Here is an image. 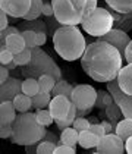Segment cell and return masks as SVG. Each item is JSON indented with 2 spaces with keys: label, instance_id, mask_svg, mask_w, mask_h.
Here are the masks:
<instances>
[{
  "label": "cell",
  "instance_id": "1",
  "mask_svg": "<svg viewBox=\"0 0 132 154\" xmlns=\"http://www.w3.org/2000/svg\"><path fill=\"white\" fill-rule=\"evenodd\" d=\"M123 63V54L106 41L97 40L90 43L81 57L84 72L97 82H109L118 78Z\"/></svg>",
  "mask_w": 132,
  "mask_h": 154
},
{
  "label": "cell",
  "instance_id": "2",
  "mask_svg": "<svg viewBox=\"0 0 132 154\" xmlns=\"http://www.w3.org/2000/svg\"><path fill=\"white\" fill-rule=\"evenodd\" d=\"M51 38L54 51L66 62L81 59L88 46L78 25H62Z\"/></svg>",
  "mask_w": 132,
  "mask_h": 154
},
{
  "label": "cell",
  "instance_id": "3",
  "mask_svg": "<svg viewBox=\"0 0 132 154\" xmlns=\"http://www.w3.org/2000/svg\"><path fill=\"white\" fill-rule=\"evenodd\" d=\"M12 137L11 141L18 145H31L44 140L47 131L35 118V112H24L18 113L12 123Z\"/></svg>",
  "mask_w": 132,
  "mask_h": 154
},
{
  "label": "cell",
  "instance_id": "4",
  "mask_svg": "<svg viewBox=\"0 0 132 154\" xmlns=\"http://www.w3.org/2000/svg\"><path fill=\"white\" fill-rule=\"evenodd\" d=\"M53 75L56 78V81L62 79V71H60L59 65L50 57L41 47H34L32 48V57L29 60L28 65L22 66L21 69V75L25 78H40L41 75Z\"/></svg>",
  "mask_w": 132,
  "mask_h": 154
},
{
  "label": "cell",
  "instance_id": "5",
  "mask_svg": "<svg viewBox=\"0 0 132 154\" xmlns=\"http://www.w3.org/2000/svg\"><path fill=\"white\" fill-rule=\"evenodd\" d=\"M51 5L62 25H79L88 15V0H51Z\"/></svg>",
  "mask_w": 132,
  "mask_h": 154
},
{
  "label": "cell",
  "instance_id": "6",
  "mask_svg": "<svg viewBox=\"0 0 132 154\" xmlns=\"http://www.w3.org/2000/svg\"><path fill=\"white\" fill-rule=\"evenodd\" d=\"M81 26L87 34L98 38V37H103L104 34H107L115 26V19H113V15L107 8L98 6L96 11H93L90 15L85 16Z\"/></svg>",
  "mask_w": 132,
  "mask_h": 154
},
{
  "label": "cell",
  "instance_id": "7",
  "mask_svg": "<svg viewBox=\"0 0 132 154\" xmlns=\"http://www.w3.org/2000/svg\"><path fill=\"white\" fill-rule=\"evenodd\" d=\"M48 109L54 118V123L60 131L68 126H72L76 118V106L73 104L72 98L66 95H53Z\"/></svg>",
  "mask_w": 132,
  "mask_h": 154
},
{
  "label": "cell",
  "instance_id": "8",
  "mask_svg": "<svg viewBox=\"0 0 132 154\" xmlns=\"http://www.w3.org/2000/svg\"><path fill=\"white\" fill-rule=\"evenodd\" d=\"M97 90L90 84H78L73 85L72 101L76 106V110H88L91 112L96 107Z\"/></svg>",
  "mask_w": 132,
  "mask_h": 154
},
{
  "label": "cell",
  "instance_id": "9",
  "mask_svg": "<svg viewBox=\"0 0 132 154\" xmlns=\"http://www.w3.org/2000/svg\"><path fill=\"white\" fill-rule=\"evenodd\" d=\"M97 153L100 154H123L126 153L125 141L120 138L116 132L106 134L100 138V142L97 145Z\"/></svg>",
  "mask_w": 132,
  "mask_h": 154
},
{
  "label": "cell",
  "instance_id": "10",
  "mask_svg": "<svg viewBox=\"0 0 132 154\" xmlns=\"http://www.w3.org/2000/svg\"><path fill=\"white\" fill-rule=\"evenodd\" d=\"M31 3L32 0H0V9L5 11L12 19L18 21L19 18L24 19V16L29 12Z\"/></svg>",
  "mask_w": 132,
  "mask_h": 154
},
{
  "label": "cell",
  "instance_id": "11",
  "mask_svg": "<svg viewBox=\"0 0 132 154\" xmlns=\"http://www.w3.org/2000/svg\"><path fill=\"white\" fill-rule=\"evenodd\" d=\"M22 93V79L18 76H9L3 84H0V100L8 101L13 100L18 94Z\"/></svg>",
  "mask_w": 132,
  "mask_h": 154
},
{
  "label": "cell",
  "instance_id": "12",
  "mask_svg": "<svg viewBox=\"0 0 132 154\" xmlns=\"http://www.w3.org/2000/svg\"><path fill=\"white\" fill-rule=\"evenodd\" d=\"M98 40L106 41L109 44L115 46L122 54L125 53V48H126V46H128L129 41H131L128 32H125V31H122V29H118V28H112L107 34H104L103 37H98Z\"/></svg>",
  "mask_w": 132,
  "mask_h": 154
},
{
  "label": "cell",
  "instance_id": "13",
  "mask_svg": "<svg viewBox=\"0 0 132 154\" xmlns=\"http://www.w3.org/2000/svg\"><path fill=\"white\" fill-rule=\"evenodd\" d=\"M118 82L123 93L132 95V63H128L120 68L118 73Z\"/></svg>",
  "mask_w": 132,
  "mask_h": 154
},
{
  "label": "cell",
  "instance_id": "14",
  "mask_svg": "<svg viewBox=\"0 0 132 154\" xmlns=\"http://www.w3.org/2000/svg\"><path fill=\"white\" fill-rule=\"evenodd\" d=\"M109 11L112 12L113 15V19H115V26L113 28H118V29H122L125 32H129L132 31V12H128V13H120V12H116L113 11L112 8H109L106 5Z\"/></svg>",
  "mask_w": 132,
  "mask_h": 154
},
{
  "label": "cell",
  "instance_id": "15",
  "mask_svg": "<svg viewBox=\"0 0 132 154\" xmlns=\"http://www.w3.org/2000/svg\"><path fill=\"white\" fill-rule=\"evenodd\" d=\"M16 107L13 104L12 100H8V101H2L0 103V123H5V125H12L13 120L16 119Z\"/></svg>",
  "mask_w": 132,
  "mask_h": 154
},
{
  "label": "cell",
  "instance_id": "16",
  "mask_svg": "<svg viewBox=\"0 0 132 154\" xmlns=\"http://www.w3.org/2000/svg\"><path fill=\"white\" fill-rule=\"evenodd\" d=\"M2 47H6L9 51H12L13 54H16V53L22 51L24 48H26V43H25L22 34L21 32H16V34H12V35L8 37L5 40V43H3Z\"/></svg>",
  "mask_w": 132,
  "mask_h": 154
},
{
  "label": "cell",
  "instance_id": "17",
  "mask_svg": "<svg viewBox=\"0 0 132 154\" xmlns=\"http://www.w3.org/2000/svg\"><path fill=\"white\" fill-rule=\"evenodd\" d=\"M100 138L101 137H98L93 131L87 129L79 132V141H78V144L82 148H85V150H91V148H97V145L100 142Z\"/></svg>",
  "mask_w": 132,
  "mask_h": 154
},
{
  "label": "cell",
  "instance_id": "18",
  "mask_svg": "<svg viewBox=\"0 0 132 154\" xmlns=\"http://www.w3.org/2000/svg\"><path fill=\"white\" fill-rule=\"evenodd\" d=\"M19 31H26V29H31V31H35V32H47L48 34V29H47V24L46 21H41V19H34V21H26L24 19L21 24L18 25Z\"/></svg>",
  "mask_w": 132,
  "mask_h": 154
},
{
  "label": "cell",
  "instance_id": "19",
  "mask_svg": "<svg viewBox=\"0 0 132 154\" xmlns=\"http://www.w3.org/2000/svg\"><path fill=\"white\" fill-rule=\"evenodd\" d=\"M78 141H79V131H76L73 126H68L62 131V134H60V142L62 144L75 147L78 144Z\"/></svg>",
  "mask_w": 132,
  "mask_h": 154
},
{
  "label": "cell",
  "instance_id": "20",
  "mask_svg": "<svg viewBox=\"0 0 132 154\" xmlns=\"http://www.w3.org/2000/svg\"><path fill=\"white\" fill-rule=\"evenodd\" d=\"M15 107H16V110L19 112V113H24V112H29L31 109H32V97H29V95H26L25 93H21V94H18L15 98L12 100Z\"/></svg>",
  "mask_w": 132,
  "mask_h": 154
},
{
  "label": "cell",
  "instance_id": "21",
  "mask_svg": "<svg viewBox=\"0 0 132 154\" xmlns=\"http://www.w3.org/2000/svg\"><path fill=\"white\" fill-rule=\"evenodd\" d=\"M123 141H126L129 137H132V119L123 118L120 119L116 125V131H115Z\"/></svg>",
  "mask_w": 132,
  "mask_h": 154
},
{
  "label": "cell",
  "instance_id": "22",
  "mask_svg": "<svg viewBox=\"0 0 132 154\" xmlns=\"http://www.w3.org/2000/svg\"><path fill=\"white\" fill-rule=\"evenodd\" d=\"M109 8L120 13L132 12V0H104Z\"/></svg>",
  "mask_w": 132,
  "mask_h": 154
},
{
  "label": "cell",
  "instance_id": "23",
  "mask_svg": "<svg viewBox=\"0 0 132 154\" xmlns=\"http://www.w3.org/2000/svg\"><path fill=\"white\" fill-rule=\"evenodd\" d=\"M22 93L29 97H34L40 93V84L37 78H25L22 81Z\"/></svg>",
  "mask_w": 132,
  "mask_h": 154
},
{
  "label": "cell",
  "instance_id": "24",
  "mask_svg": "<svg viewBox=\"0 0 132 154\" xmlns=\"http://www.w3.org/2000/svg\"><path fill=\"white\" fill-rule=\"evenodd\" d=\"M72 91H73V87L68 81H63L60 79L56 82L53 91H51V95H66L69 98H72Z\"/></svg>",
  "mask_w": 132,
  "mask_h": 154
},
{
  "label": "cell",
  "instance_id": "25",
  "mask_svg": "<svg viewBox=\"0 0 132 154\" xmlns=\"http://www.w3.org/2000/svg\"><path fill=\"white\" fill-rule=\"evenodd\" d=\"M51 101V93H44V91H40L37 95L32 97V109H46L48 107Z\"/></svg>",
  "mask_w": 132,
  "mask_h": 154
},
{
  "label": "cell",
  "instance_id": "26",
  "mask_svg": "<svg viewBox=\"0 0 132 154\" xmlns=\"http://www.w3.org/2000/svg\"><path fill=\"white\" fill-rule=\"evenodd\" d=\"M115 100H113V95L110 94L109 91L104 90H100L97 91V100H96V107L98 110H104L109 104H112Z\"/></svg>",
  "mask_w": 132,
  "mask_h": 154
},
{
  "label": "cell",
  "instance_id": "27",
  "mask_svg": "<svg viewBox=\"0 0 132 154\" xmlns=\"http://www.w3.org/2000/svg\"><path fill=\"white\" fill-rule=\"evenodd\" d=\"M56 78L53 76V75H41L40 78H38V84H40V91H44V93H51L53 91V88H54V85H56Z\"/></svg>",
  "mask_w": 132,
  "mask_h": 154
},
{
  "label": "cell",
  "instance_id": "28",
  "mask_svg": "<svg viewBox=\"0 0 132 154\" xmlns=\"http://www.w3.org/2000/svg\"><path fill=\"white\" fill-rule=\"evenodd\" d=\"M43 0H32L31 3V9L29 12L24 16V19L26 21H34V19H38L41 15H43Z\"/></svg>",
  "mask_w": 132,
  "mask_h": 154
},
{
  "label": "cell",
  "instance_id": "29",
  "mask_svg": "<svg viewBox=\"0 0 132 154\" xmlns=\"http://www.w3.org/2000/svg\"><path fill=\"white\" fill-rule=\"evenodd\" d=\"M35 118H37V120H38L41 125H44L46 128L50 126V125H53V122H54V118H53L50 109H37Z\"/></svg>",
  "mask_w": 132,
  "mask_h": 154
},
{
  "label": "cell",
  "instance_id": "30",
  "mask_svg": "<svg viewBox=\"0 0 132 154\" xmlns=\"http://www.w3.org/2000/svg\"><path fill=\"white\" fill-rule=\"evenodd\" d=\"M118 104H119L120 110H122L123 118L132 119V95H129V94H126V93H125Z\"/></svg>",
  "mask_w": 132,
  "mask_h": 154
},
{
  "label": "cell",
  "instance_id": "31",
  "mask_svg": "<svg viewBox=\"0 0 132 154\" xmlns=\"http://www.w3.org/2000/svg\"><path fill=\"white\" fill-rule=\"evenodd\" d=\"M104 113H106V118L110 119L112 122H116V123H118V122L120 120V118L123 116L119 104H118V103H115V101H113L112 104H109V106L104 109Z\"/></svg>",
  "mask_w": 132,
  "mask_h": 154
},
{
  "label": "cell",
  "instance_id": "32",
  "mask_svg": "<svg viewBox=\"0 0 132 154\" xmlns=\"http://www.w3.org/2000/svg\"><path fill=\"white\" fill-rule=\"evenodd\" d=\"M32 57V48H24L22 51H19V53H16L15 56H13V60H15V63L19 66V68H22L25 65H28L29 63V60Z\"/></svg>",
  "mask_w": 132,
  "mask_h": 154
},
{
  "label": "cell",
  "instance_id": "33",
  "mask_svg": "<svg viewBox=\"0 0 132 154\" xmlns=\"http://www.w3.org/2000/svg\"><path fill=\"white\" fill-rule=\"evenodd\" d=\"M57 144L48 140H41L37 144V154H53Z\"/></svg>",
  "mask_w": 132,
  "mask_h": 154
},
{
  "label": "cell",
  "instance_id": "34",
  "mask_svg": "<svg viewBox=\"0 0 132 154\" xmlns=\"http://www.w3.org/2000/svg\"><path fill=\"white\" fill-rule=\"evenodd\" d=\"M72 126L76 131L82 132V131L90 129V126H91V122L88 120V118H84V116H76V118H75V120H73Z\"/></svg>",
  "mask_w": 132,
  "mask_h": 154
},
{
  "label": "cell",
  "instance_id": "35",
  "mask_svg": "<svg viewBox=\"0 0 132 154\" xmlns=\"http://www.w3.org/2000/svg\"><path fill=\"white\" fill-rule=\"evenodd\" d=\"M21 34H22L25 43H26V47H28V48L37 47V32H35V31L26 29V31H22Z\"/></svg>",
  "mask_w": 132,
  "mask_h": 154
},
{
  "label": "cell",
  "instance_id": "36",
  "mask_svg": "<svg viewBox=\"0 0 132 154\" xmlns=\"http://www.w3.org/2000/svg\"><path fill=\"white\" fill-rule=\"evenodd\" d=\"M46 24H47L48 35L50 37H53V34L56 32V29L62 26V24L56 19V16H54V15H53V16H46Z\"/></svg>",
  "mask_w": 132,
  "mask_h": 154
},
{
  "label": "cell",
  "instance_id": "37",
  "mask_svg": "<svg viewBox=\"0 0 132 154\" xmlns=\"http://www.w3.org/2000/svg\"><path fill=\"white\" fill-rule=\"evenodd\" d=\"M16 32H21L18 26H9L8 25L5 29H0V43H2V46H3V43H5V40L8 37L12 35V34H16Z\"/></svg>",
  "mask_w": 132,
  "mask_h": 154
},
{
  "label": "cell",
  "instance_id": "38",
  "mask_svg": "<svg viewBox=\"0 0 132 154\" xmlns=\"http://www.w3.org/2000/svg\"><path fill=\"white\" fill-rule=\"evenodd\" d=\"M13 54L12 51H9L6 47H2V50H0V63L2 65H8V63H11V62H13Z\"/></svg>",
  "mask_w": 132,
  "mask_h": 154
},
{
  "label": "cell",
  "instance_id": "39",
  "mask_svg": "<svg viewBox=\"0 0 132 154\" xmlns=\"http://www.w3.org/2000/svg\"><path fill=\"white\" fill-rule=\"evenodd\" d=\"M12 132H13L12 125H5V123H0V138H2V140L11 138V137H12Z\"/></svg>",
  "mask_w": 132,
  "mask_h": 154
},
{
  "label": "cell",
  "instance_id": "40",
  "mask_svg": "<svg viewBox=\"0 0 132 154\" xmlns=\"http://www.w3.org/2000/svg\"><path fill=\"white\" fill-rule=\"evenodd\" d=\"M54 154H75V148L66 144H59L54 150Z\"/></svg>",
  "mask_w": 132,
  "mask_h": 154
},
{
  "label": "cell",
  "instance_id": "41",
  "mask_svg": "<svg viewBox=\"0 0 132 154\" xmlns=\"http://www.w3.org/2000/svg\"><path fill=\"white\" fill-rule=\"evenodd\" d=\"M101 125L104 126V131H106V134H110V132H115L116 131V122H112L110 119H103L101 120Z\"/></svg>",
  "mask_w": 132,
  "mask_h": 154
},
{
  "label": "cell",
  "instance_id": "42",
  "mask_svg": "<svg viewBox=\"0 0 132 154\" xmlns=\"http://www.w3.org/2000/svg\"><path fill=\"white\" fill-rule=\"evenodd\" d=\"M53 15H54V9H53L51 2L44 0V3H43V16H53Z\"/></svg>",
  "mask_w": 132,
  "mask_h": 154
},
{
  "label": "cell",
  "instance_id": "43",
  "mask_svg": "<svg viewBox=\"0 0 132 154\" xmlns=\"http://www.w3.org/2000/svg\"><path fill=\"white\" fill-rule=\"evenodd\" d=\"M90 131H93V132H94V134H97L98 137H103V135H106V131H104V126L101 125V122H100V123H91Z\"/></svg>",
  "mask_w": 132,
  "mask_h": 154
},
{
  "label": "cell",
  "instance_id": "44",
  "mask_svg": "<svg viewBox=\"0 0 132 154\" xmlns=\"http://www.w3.org/2000/svg\"><path fill=\"white\" fill-rule=\"evenodd\" d=\"M9 15L5 12V11H2L0 9V29H5L8 25H9Z\"/></svg>",
  "mask_w": 132,
  "mask_h": 154
},
{
  "label": "cell",
  "instance_id": "45",
  "mask_svg": "<svg viewBox=\"0 0 132 154\" xmlns=\"http://www.w3.org/2000/svg\"><path fill=\"white\" fill-rule=\"evenodd\" d=\"M9 76H11V71H9L5 65H2V66H0V84H3Z\"/></svg>",
  "mask_w": 132,
  "mask_h": 154
},
{
  "label": "cell",
  "instance_id": "46",
  "mask_svg": "<svg viewBox=\"0 0 132 154\" xmlns=\"http://www.w3.org/2000/svg\"><path fill=\"white\" fill-rule=\"evenodd\" d=\"M123 57L126 63H132V40L129 41V44L125 48V53H123Z\"/></svg>",
  "mask_w": 132,
  "mask_h": 154
},
{
  "label": "cell",
  "instance_id": "47",
  "mask_svg": "<svg viewBox=\"0 0 132 154\" xmlns=\"http://www.w3.org/2000/svg\"><path fill=\"white\" fill-rule=\"evenodd\" d=\"M47 43V32H37V46L38 47H41V46H44Z\"/></svg>",
  "mask_w": 132,
  "mask_h": 154
},
{
  "label": "cell",
  "instance_id": "48",
  "mask_svg": "<svg viewBox=\"0 0 132 154\" xmlns=\"http://www.w3.org/2000/svg\"><path fill=\"white\" fill-rule=\"evenodd\" d=\"M37 144H38V142H37ZM37 144H31V145H25V153H28V154L37 153Z\"/></svg>",
  "mask_w": 132,
  "mask_h": 154
},
{
  "label": "cell",
  "instance_id": "49",
  "mask_svg": "<svg viewBox=\"0 0 132 154\" xmlns=\"http://www.w3.org/2000/svg\"><path fill=\"white\" fill-rule=\"evenodd\" d=\"M125 147H126V153L132 154V137H129V138L125 141Z\"/></svg>",
  "mask_w": 132,
  "mask_h": 154
},
{
  "label": "cell",
  "instance_id": "50",
  "mask_svg": "<svg viewBox=\"0 0 132 154\" xmlns=\"http://www.w3.org/2000/svg\"><path fill=\"white\" fill-rule=\"evenodd\" d=\"M44 140H48V141H56V137H54V134L53 132H48L47 131V134H46V137H44Z\"/></svg>",
  "mask_w": 132,
  "mask_h": 154
},
{
  "label": "cell",
  "instance_id": "51",
  "mask_svg": "<svg viewBox=\"0 0 132 154\" xmlns=\"http://www.w3.org/2000/svg\"><path fill=\"white\" fill-rule=\"evenodd\" d=\"M88 120H90L91 123H100L98 118H96V116H88Z\"/></svg>",
  "mask_w": 132,
  "mask_h": 154
}]
</instances>
